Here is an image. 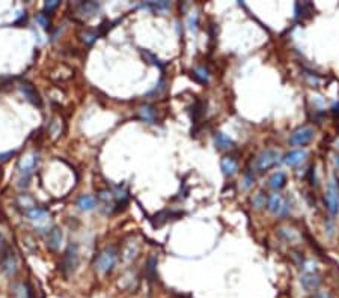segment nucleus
Masks as SVG:
<instances>
[{"mask_svg": "<svg viewBox=\"0 0 339 298\" xmlns=\"http://www.w3.org/2000/svg\"><path fill=\"white\" fill-rule=\"evenodd\" d=\"M220 167H222V172L225 173L226 177L235 175L237 170H238V164L232 157H223L222 161H220Z\"/></svg>", "mask_w": 339, "mask_h": 298, "instance_id": "nucleus-17", "label": "nucleus"}, {"mask_svg": "<svg viewBox=\"0 0 339 298\" xmlns=\"http://www.w3.org/2000/svg\"><path fill=\"white\" fill-rule=\"evenodd\" d=\"M26 215L33 223H36L39 232H45V231H48V228H50V225H48V217H50V214H48V211L45 208L33 207V208L26 211Z\"/></svg>", "mask_w": 339, "mask_h": 298, "instance_id": "nucleus-9", "label": "nucleus"}, {"mask_svg": "<svg viewBox=\"0 0 339 298\" xmlns=\"http://www.w3.org/2000/svg\"><path fill=\"white\" fill-rule=\"evenodd\" d=\"M267 209L272 214L280 215V217H286L291 212V207L288 205V202L280 196V194H272L267 197V204H265Z\"/></svg>", "mask_w": 339, "mask_h": 298, "instance_id": "nucleus-8", "label": "nucleus"}, {"mask_svg": "<svg viewBox=\"0 0 339 298\" xmlns=\"http://www.w3.org/2000/svg\"><path fill=\"white\" fill-rule=\"evenodd\" d=\"M171 217V212L169 211H161V212H158V214H155V221H154V226H161L163 223H166L167 221V218Z\"/></svg>", "mask_w": 339, "mask_h": 298, "instance_id": "nucleus-25", "label": "nucleus"}, {"mask_svg": "<svg viewBox=\"0 0 339 298\" xmlns=\"http://www.w3.org/2000/svg\"><path fill=\"white\" fill-rule=\"evenodd\" d=\"M38 154H31L28 157L21 158L18 164V187L20 188H28L31 178L33 175V170L38 164Z\"/></svg>", "mask_w": 339, "mask_h": 298, "instance_id": "nucleus-2", "label": "nucleus"}, {"mask_svg": "<svg viewBox=\"0 0 339 298\" xmlns=\"http://www.w3.org/2000/svg\"><path fill=\"white\" fill-rule=\"evenodd\" d=\"M140 8L151 9L155 12H164L167 9H171V2H166V0H161V2H148V3H142Z\"/></svg>", "mask_w": 339, "mask_h": 298, "instance_id": "nucleus-19", "label": "nucleus"}, {"mask_svg": "<svg viewBox=\"0 0 339 298\" xmlns=\"http://www.w3.org/2000/svg\"><path fill=\"white\" fill-rule=\"evenodd\" d=\"M252 204L256 209H261L262 207H265V204H267V196H265L262 191L256 193L252 199Z\"/></svg>", "mask_w": 339, "mask_h": 298, "instance_id": "nucleus-23", "label": "nucleus"}, {"mask_svg": "<svg viewBox=\"0 0 339 298\" xmlns=\"http://www.w3.org/2000/svg\"><path fill=\"white\" fill-rule=\"evenodd\" d=\"M335 163H336V166H338V169H339V155L335 157Z\"/></svg>", "mask_w": 339, "mask_h": 298, "instance_id": "nucleus-34", "label": "nucleus"}, {"mask_svg": "<svg viewBox=\"0 0 339 298\" xmlns=\"http://www.w3.org/2000/svg\"><path fill=\"white\" fill-rule=\"evenodd\" d=\"M312 298H330V294L329 292H317Z\"/></svg>", "mask_w": 339, "mask_h": 298, "instance_id": "nucleus-32", "label": "nucleus"}, {"mask_svg": "<svg viewBox=\"0 0 339 298\" xmlns=\"http://www.w3.org/2000/svg\"><path fill=\"white\" fill-rule=\"evenodd\" d=\"M15 298H32V289L28 283H17L12 288Z\"/></svg>", "mask_w": 339, "mask_h": 298, "instance_id": "nucleus-21", "label": "nucleus"}, {"mask_svg": "<svg viewBox=\"0 0 339 298\" xmlns=\"http://www.w3.org/2000/svg\"><path fill=\"white\" fill-rule=\"evenodd\" d=\"M279 158H280L279 151H276V149H265V151H262L256 157L253 166L258 172H265V170L275 167L279 163Z\"/></svg>", "mask_w": 339, "mask_h": 298, "instance_id": "nucleus-5", "label": "nucleus"}, {"mask_svg": "<svg viewBox=\"0 0 339 298\" xmlns=\"http://www.w3.org/2000/svg\"><path fill=\"white\" fill-rule=\"evenodd\" d=\"M59 6V2L58 0H50V2H45V5H44V12L47 14H50V12H53L56 8Z\"/></svg>", "mask_w": 339, "mask_h": 298, "instance_id": "nucleus-30", "label": "nucleus"}, {"mask_svg": "<svg viewBox=\"0 0 339 298\" xmlns=\"http://www.w3.org/2000/svg\"><path fill=\"white\" fill-rule=\"evenodd\" d=\"M143 56H145V58H147L148 60H151L150 63H153V65L158 66V68H160L161 71L164 69V66H163V65L160 63V60H158V59H157V58H155V56H154L153 53H150V52H143Z\"/></svg>", "mask_w": 339, "mask_h": 298, "instance_id": "nucleus-29", "label": "nucleus"}, {"mask_svg": "<svg viewBox=\"0 0 339 298\" xmlns=\"http://www.w3.org/2000/svg\"><path fill=\"white\" fill-rule=\"evenodd\" d=\"M313 137H315V130L312 127H302L291 134V137L288 139V143L291 146H305L310 143Z\"/></svg>", "mask_w": 339, "mask_h": 298, "instance_id": "nucleus-10", "label": "nucleus"}, {"mask_svg": "<svg viewBox=\"0 0 339 298\" xmlns=\"http://www.w3.org/2000/svg\"><path fill=\"white\" fill-rule=\"evenodd\" d=\"M20 90H21V93L24 95V98H26L29 103H32L33 106L41 107V98H39L38 92L35 90V88L31 83H21Z\"/></svg>", "mask_w": 339, "mask_h": 298, "instance_id": "nucleus-12", "label": "nucleus"}, {"mask_svg": "<svg viewBox=\"0 0 339 298\" xmlns=\"http://www.w3.org/2000/svg\"><path fill=\"white\" fill-rule=\"evenodd\" d=\"M155 265H157V259H155V258H150V261H148V268H147L148 276H150V280H154V277H155Z\"/></svg>", "mask_w": 339, "mask_h": 298, "instance_id": "nucleus-28", "label": "nucleus"}, {"mask_svg": "<svg viewBox=\"0 0 339 298\" xmlns=\"http://www.w3.org/2000/svg\"><path fill=\"white\" fill-rule=\"evenodd\" d=\"M332 112H333V115H339V103L332 107Z\"/></svg>", "mask_w": 339, "mask_h": 298, "instance_id": "nucleus-33", "label": "nucleus"}, {"mask_svg": "<svg viewBox=\"0 0 339 298\" xmlns=\"http://www.w3.org/2000/svg\"><path fill=\"white\" fill-rule=\"evenodd\" d=\"M77 207H79L82 211H92V209L96 207V201H95V197H92V196L83 194V196L79 197Z\"/></svg>", "mask_w": 339, "mask_h": 298, "instance_id": "nucleus-20", "label": "nucleus"}, {"mask_svg": "<svg viewBox=\"0 0 339 298\" xmlns=\"http://www.w3.org/2000/svg\"><path fill=\"white\" fill-rule=\"evenodd\" d=\"M98 35H100V32H96V30H92V32H85L83 35H82V38H83V41L86 42V44H93V41L98 38Z\"/></svg>", "mask_w": 339, "mask_h": 298, "instance_id": "nucleus-27", "label": "nucleus"}, {"mask_svg": "<svg viewBox=\"0 0 339 298\" xmlns=\"http://www.w3.org/2000/svg\"><path fill=\"white\" fill-rule=\"evenodd\" d=\"M12 155H14V151L5 152V154H0V161H6V160H9Z\"/></svg>", "mask_w": 339, "mask_h": 298, "instance_id": "nucleus-31", "label": "nucleus"}, {"mask_svg": "<svg viewBox=\"0 0 339 298\" xmlns=\"http://www.w3.org/2000/svg\"><path fill=\"white\" fill-rule=\"evenodd\" d=\"M139 116L142 120H145L147 123H150V125H154V123H157V113H155V109L153 106H142L139 109Z\"/></svg>", "mask_w": 339, "mask_h": 298, "instance_id": "nucleus-15", "label": "nucleus"}, {"mask_svg": "<svg viewBox=\"0 0 339 298\" xmlns=\"http://www.w3.org/2000/svg\"><path fill=\"white\" fill-rule=\"evenodd\" d=\"M324 202H326L327 211L332 215H336L339 212V185H338L335 178H332L330 182L327 184V190L324 194Z\"/></svg>", "mask_w": 339, "mask_h": 298, "instance_id": "nucleus-7", "label": "nucleus"}, {"mask_svg": "<svg viewBox=\"0 0 339 298\" xmlns=\"http://www.w3.org/2000/svg\"><path fill=\"white\" fill-rule=\"evenodd\" d=\"M0 271L6 276H14L17 272V258L12 248L0 235Z\"/></svg>", "mask_w": 339, "mask_h": 298, "instance_id": "nucleus-1", "label": "nucleus"}, {"mask_svg": "<svg viewBox=\"0 0 339 298\" xmlns=\"http://www.w3.org/2000/svg\"><path fill=\"white\" fill-rule=\"evenodd\" d=\"M269 184H270V187L273 190L277 191V190H280V188L285 187V184H286V175H285L283 172H276V173H273V175L270 177Z\"/></svg>", "mask_w": 339, "mask_h": 298, "instance_id": "nucleus-18", "label": "nucleus"}, {"mask_svg": "<svg viewBox=\"0 0 339 298\" xmlns=\"http://www.w3.org/2000/svg\"><path fill=\"white\" fill-rule=\"evenodd\" d=\"M187 26H188V30H190V32H196V30H198V14H191V15L188 17Z\"/></svg>", "mask_w": 339, "mask_h": 298, "instance_id": "nucleus-26", "label": "nucleus"}, {"mask_svg": "<svg viewBox=\"0 0 339 298\" xmlns=\"http://www.w3.org/2000/svg\"><path fill=\"white\" fill-rule=\"evenodd\" d=\"M306 157H308V152H306V151H303V149H297V151H291L289 154H286V155L283 157L282 161H283L286 166L296 167V166L302 164V163L306 160Z\"/></svg>", "mask_w": 339, "mask_h": 298, "instance_id": "nucleus-13", "label": "nucleus"}, {"mask_svg": "<svg viewBox=\"0 0 339 298\" xmlns=\"http://www.w3.org/2000/svg\"><path fill=\"white\" fill-rule=\"evenodd\" d=\"M214 145L217 149H220V151H226V149L234 148V142L231 137H228L223 133H216L214 134Z\"/></svg>", "mask_w": 339, "mask_h": 298, "instance_id": "nucleus-16", "label": "nucleus"}, {"mask_svg": "<svg viewBox=\"0 0 339 298\" xmlns=\"http://www.w3.org/2000/svg\"><path fill=\"white\" fill-rule=\"evenodd\" d=\"M74 8H76L79 15H82L85 18H89V17H93L96 12H98L101 6H100V3H96V2H80Z\"/></svg>", "mask_w": 339, "mask_h": 298, "instance_id": "nucleus-11", "label": "nucleus"}, {"mask_svg": "<svg viewBox=\"0 0 339 298\" xmlns=\"http://www.w3.org/2000/svg\"><path fill=\"white\" fill-rule=\"evenodd\" d=\"M77 267H79V248L76 244H69L62 258L61 269L63 271V274L69 276L77 269Z\"/></svg>", "mask_w": 339, "mask_h": 298, "instance_id": "nucleus-6", "label": "nucleus"}, {"mask_svg": "<svg viewBox=\"0 0 339 298\" xmlns=\"http://www.w3.org/2000/svg\"><path fill=\"white\" fill-rule=\"evenodd\" d=\"M62 242V232L58 228H52V231L47 235V247L50 250H58Z\"/></svg>", "mask_w": 339, "mask_h": 298, "instance_id": "nucleus-14", "label": "nucleus"}, {"mask_svg": "<svg viewBox=\"0 0 339 298\" xmlns=\"http://www.w3.org/2000/svg\"><path fill=\"white\" fill-rule=\"evenodd\" d=\"M193 79H195L198 83H208L210 82V71L208 68L205 66H196L195 69H193Z\"/></svg>", "mask_w": 339, "mask_h": 298, "instance_id": "nucleus-22", "label": "nucleus"}, {"mask_svg": "<svg viewBox=\"0 0 339 298\" xmlns=\"http://www.w3.org/2000/svg\"><path fill=\"white\" fill-rule=\"evenodd\" d=\"M36 23L39 24L42 29H48V28H50V18H48V15L45 12H39L36 15Z\"/></svg>", "mask_w": 339, "mask_h": 298, "instance_id": "nucleus-24", "label": "nucleus"}, {"mask_svg": "<svg viewBox=\"0 0 339 298\" xmlns=\"http://www.w3.org/2000/svg\"><path fill=\"white\" fill-rule=\"evenodd\" d=\"M300 285L303 286V289L306 292H313L317 291L321 285V277L318 274V269L317 265L308 262L303 265V272L300 276Z\"/></svg>", "mask_w": 339, "mask_h": 298, "instance_id": "nucleus-3", "label": "nucleus"}, {"mask_svg": "<svg viewBox=\"0 0 339 298\" xmlns=\"http://www.w3.org/2000/svg\"><path fill=\"white\" fill-rule=\"evenodd\" d=\"M118 259V252L115 247H107L104 250L95 258L93 261V268L95 271H98L100 274H109L113 269L115 264Z\"/></svg>", "mask_w": 339, "mask_h": 298, "instance_id": "nucleus-4", "label": "nucleus"}, {"mask_svg": "<svg viewBox=\"0 0 339 298\" xmlns=\"http://www.w3.org/2000/svg\"><path fill=\"white\" fill-rule=\"evenodd\" d=\"M336 146H338V149H339V140L336 142Z\"/></svg>", "mask_w": 339, "mask_h": 298, "instance_id": "nucleus-35", "label": "nucleus"}]
</instances>
